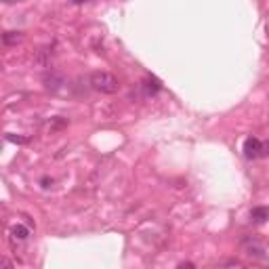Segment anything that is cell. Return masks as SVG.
<instances>
[{"mask_svg": "<svg viewBox=\"0 0 269 269\" xmlns=\"http://www.w3.org/2000/svg\"><path fill=\"white\" fill-rule=\"evenodd\" d=\"M91 86L97 93H103V95H114V93H118L120 82H118V78L110 72H93L91 74Z\"/></svg>", "mask_w": 269, "mask_h": 269, "instance_id": "6da1fadb", "label": "cell"}, {"mask_svg": "<svg viewBox=\"0 0 269 269\" xmlns=\"http://www.w3.org/2000/svg\"><path fill=\"white\" fill-rule=\"evenodd\" d=\"M244 156L248 160H256V158H265L263 154V141L256 137H248L246 141H244Z\"/></svg>", "mask_w": 269, "mask_h": 269, "instance_id": "7a4b0ae2", "label": "cell"}, {"mask_svg": "<svg viewBox=\"0 0 269 269\" xmlns=\"http://www.w3.org/2000/svg\"><path fill=\"white\" fill-rule=\"evenodd\" d=\"M30 238V227L28 225H23V223H15L13 227L9 229V240L13 246H17V244H23V242H28Z\"/></svg>", "mask_w": 269, "mask_h": 269, "instance_id": "3957f363", "label": "cell"}, {"mask_svg": "<svg viewBox=\"0 0 269 269\" xmlns=\"http://www.w3.org/2000/svg\"><path fill=\"white\" fill-rule=\"evenodd\" d=\"M269 219V208L265 206H254L250 210V221L252 223H265V221Z\"/></svg>", "mask_w": 269, "mask_h": 269, "instance_id": "277c9868", "label": "cell"}, {"mask_svg": "<svg viewBox=\"0 0 269 269\" xmlns=\"http://www.w3.org/2000/svg\"><path fill=\"white\" fill-rule=\"evenodd\" d=\"M145 91L149 93V95H156L158 91H162L160 80H158V78H154V76H149V78L145 80Z\"/></svg>", "mask_w": 269, "mask_h": 269, "instance_id": "5b68a950", "label": "cell"}, {"mask_svg": "<svg viewBox=\"0 0 269 269\" xmlns=\"http://www.w3.org/2000/svg\"><path fill=\"white\" fill-rule=\"evenodd\" d=\"M246 250H248L250 256H256V259H259V256H263V252H265L259 242H246Z\"/></svg>", "mask_w": 269, "mask_h": 269, "instance_id": "8992f818", "label": "cell"}, {"mask_svg": "<svg viewBox=\"0 0 269 269\" xmlns=\"http://www.w3.org/2000/svg\"><path fill=\"white\" fill-rule=\"evenodd\" d=\"M21 38H23L21 32H5V34H3V42H5V44H17Z\"/></svg>", "mask_w": 269, "mask_h": 269, "instance_id": "52a82bcc", "label": "cell"}, {"mask_svg": "<svg viewBox=\"0 0 269 269\" xmlns=\"http://www.w3.org/2000/svg\"><path fill=\"white\" fill-rule=\"evenodd\" d=\"M9 141H13V143H28V139H23V137H15V135H7Z\"/></svg>", "mask_w": 269, "mask_h": 269, "instance_id": "ba28073f", "label": "cell"}, {"mask_svg": "<svg viewBox=\"0 0 269 269\" xmlns=\"http://www.w3.org/2000/svg\"><path fill=\"white\" fill-rule=\"evenodd\" d=\"M223 265H225V267H242V263H240L238 259H231V261H225Z\"/></svg>", "mask_w": 269, "mask_h": 269, "instance_id": "9c48e42d", "label": "cell"}, {"mask_svg": "<svg viewBox=\"0 0 269 269\" xmlns=\"http://www.w3.org/2000/svg\"><path fill=\"white\" fill-rule=\"evenodd\" d=\"M40 183H42V187H51V185H53V179H49V177H44V179H42Z\"/></svg>", "mask_w": 269, "mask_h": 269, "instance_id": "30bf717a", "label": "cell"}, {"mask_svg": "<svg viewBox=\"0 0 269 269\" xmlns=\"http://www.w3.org/2000/svg\"><path fill=\"white\" fill-rule=\"evenodd\" d=\"M7 3H17V0H7Z\"/></svg>", "mask_w": 269, "mask_h": 269, "instance_id": "8fae6325", "label": "cell"}]
</instances>
